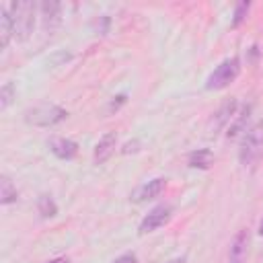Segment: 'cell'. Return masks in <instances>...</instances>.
Returning <instances> with one entry per match:
<instances>
[{
    "label": "cell",
    "mask_w": 263,
    "mask_h": 263,
    "mask_svg": "<svg viewBox=\"0 0 263 263\" xmlns=\"http://www.w3.org/2000/svg\"><path fill=\"white\" fill-rule=\"evenodd\" d=\"M238 74H240V60H238L236 55L226 58V60L220 62V64L214 68V72L208 76L205 88H208V90H222V88L230 86V84L238 78Z\"/></svg>",
    "instance_id": "cell-1"
},
{
    "label": "cell",
    "mask_w": 263,
    "mask_h": 263,
    "mask_svg": "<svg viewBox=\"0 0 263 263\" xmlns=\"http://www.w3.org/2000/svg\"><path fill=\"white\" fill-rule=\"evenodd\" d=\"M12 25H14V37L18 41H25L33 33L35 25V4L33 2H12L8 6Z\"/></svg>",
    "instance_id": "cell-2"
},
{
    "label": "cell",
    "mask_w": 263,
    "mask_h": 263,
    "mask_svg": "<svg viewBox=\"0 0 263 263\" xmlns=\"http://www.w3.org/2000/svg\"><path fill=\"white\" fill-rule=\"evenodd\" d=\"M261 152H263V121H257L245 132L238 158L245 166H249L261 156Z\"/></svg>",
    "instance_id": "cell-3"
},
{
    "label": "cell",
    "mask_w": 263,
    "mask_h": 263,
    "mask_svg": "<svg viewBox=\"0 0 263 263\" xmlns=\"http://www.w3.org/2000/svg\"><path fill=\"white\" fill-rule=\"evenodd\" d=\"M66 117H68L66 109H62L60 105H47V103L25 111V121L35 127H51V125H58L60 121H64Z\"/></svg>",
    "instance_id": "cell-4"
},
{
    "label": "cell",
    "mask_w": 263,
    "mask_h": 263,
    "mask_svg": "<svg viewBox=\"0 0 263 263\" xmlns=\"http://www.w3.org/2000/svg\"><path fill=\"white\" fill-rule=\"evenodd\" d=\"M171 216H173V208H171L168 203H160V205L152 208V210L144 216V220L140 222L138 232H140V234H150V232L158 230L160 226H164V224L171 220Z\"/></svg>",
    "instance_id": "cell-5"
},
{
    "label": "cell",
    "mask_w": 263,
    "mask_h": 263,
    "mask_svg": "<svg viewBox=\"0 0 263 263\" xmlns=\"http://www.w3.org/2000/svg\"><path fill=\"white\" fill-rule=\"evenodd\" d=\"M39 12H41L43 31L47 35H51L62 23V4L55 2V0H45V2L39 4Z\"/></svg>",
    "instance_id": "cell-6"
},
{
    "label": "cell",
    "mask_w": 263,
    "mask_h": 263,
    "mask_svg": "<svg viewBox=\"0 0 263 263\" xmlns=\"http://www.w3.org/2000/svg\"><path fill=\"white\" fill-rule=\"evenodd\" d=\"M234 111H236V99H228L226 103L220 105V109L214 113V117L210 119V125H208V132L210 134H218L220 129H224L226 125H230L232 117H234Z\"/></svg>",
    "instance_id": "cell-7"
},
{
    "label": "cell",
    "mask_w": 263,
    "mask_h": 263,
    "mask_svg": "<svg viewBox=\"0 0 263 263\" xmlns=\"http://www.w3.org/2000/svg\"><path fill=\"white\" fill-rule=\"evenodd\" d=\"M164 187H166V179L156 177V179H152V181H148V183L140 185V187L129 195V199H132V201H136V203H142V201L154 199V197H158V195L162 193V189H164Z\"/></svg>",
    "instance_id": "cell-8"
},
{
    "label": "cell",
    "mask_w": 263,
    "mask_h": 263,
    "mask_svg": "<svg viewBox=\"0 0 263 263\" xmlns=\"http://www.w3.org/2000/svg\"><path fill=\"white\" fill-rule=\"evenodd\" d=\"M247 255H249V232L242 228L234 234L230 242L228 263H247Z\"/></svg>",
    "instance_id": "cell-9"
},
{
    "label": "cell",
    "mask_w": 263,
    "mask_h": 263,
    "mask_svg": "<svg viewBox=\"0 0 263 263\" xmlns=\"http://www.w3.org/2000/svg\"><path fill=\"white\" fill-rule=\"evenodd\" d=\"M115 146H117V134L115 132H107L101 136V140L97 142L95 146V152H92V160L95 164H103L111 158V154L115 152Z\"/></svg>",
    "instance_id": "cell-10"
},
{
    "label": "cell",
    "mask_w": 263,
    "mask_h": 263,
    "mask_svg": "<svg viewBox=\"0 0 263 263\" xmlns=\"http://www.w3.org/2000/svg\"><path fill=\"white\" fill-rule=\"evenodd\" d=\"M47 146H49L51 154L58 156L60 160H72V158L78 154V144H76L74 140H70V138H60V136H55V138H51V140L47 142Z\"/></svg>",
    "instance_id": "cell-11"
},
{
    "label": "cell",
    "mask_w": 263,
    "mask_h": 263,
    "mask_svg": "<svg viewBox=\"0 0 263 263\" xmlns=\"http://www.w3.org/2000/svg\"><path fill=\"white\" fill-rule=\"evenodd\" d=\"M14 35V25H12V16L8 6H0V47L4 49L10 41V37Z\"/></svg>",
    "instance_id": "cell-12"
},
{
    "label": "cell",
    "mask_w": 263,
    "mask_h": 263,
    "mask_svg": "<svg viewBox=\"0 0 263 263\" xmlns=\"http://www.w3.org/2000/svg\"><path fill=\"white\" fill-rule=\"evenodd\" d=\"M212 162H214V154H212L210 148H197V150H193L189 154V160H187V164L191 168H201V171L210 168Z\"/></svg>",
    "instance_id": "cell-13"
},
{
    "label": "cell",
    "mask_w": 263,
    "mask_h": 263,
    "mask_svg": "<svg viewBox=\"0 0 263 263\" xmlns=\"http://www.w3.org/2000/svg\"><path fill=\"white\" fill-rule=\"evenodd\" d=\"M16 197H18L16 187L12 185V181H10L6 175H2V177H0V203H2V205L14 203Z\"/></svg>",
    "instance_id": "cell-14"
},
{
    "label": "cell",
    "mask_w": 263,
    "mask_h": 263,
    "mask_svg": "<svg viewBox=\"0 0 263 263\" xmlns=\"http://www.w3.org/2000/svg\"><path fill=\"white\" fill-rule=\"evenodd\" d=\"M249 113H251V107L247 105V107L236 115V119H234V121H230V125H228V140H234L240 132H247V129H245V125H247Z\"/></svg>",
    "instance_id": "cell-15"
},
{
    "label": "cell",
    "mask_w": 263,
    "mask_h": 263,
    "mask_svg": "<svg viewBox=\"0 0 263 263\" xmlns=\"http://www.w3.org/2000/svg\"><path fill=\"white\" fill-rule=\"evenodd\" d=\"M37 210L41 214V218H53L58 214V205L53 201L51 195H39L37 199Z\"/></svg>",
    "instance_id": "cell-16"
},
{
    "label": "cell",
    "mask_w": 263,
    "mask_h": 263,
    "mask_svg": "<svg viewBox=\"0 0 263 263\" xmlns=\"http://www.w3.org/2000/svg\"><path fill=\"white\" fill-rule=\"evenodd\" d=\"M12 97H14V84L12 82H4L2 88H0V109L2 111L12 103Z\"/></svg>",
    "instance_id": "cell-17"
},
{
    "label": "cell",
    "mask_w": 263,
    "mask_h": 263,
    "mask_svg": "<svg viewBox=\"0 0 263 263\" xmlns=\"http://www.w3.org/2000/svg\"><path fill=\"white\" fill-rule=\"evenodd\" d=\"M251 8V2H238L236 8H234V14H232V27H238L245 18H247V12Z\"/></svg>",
    "instance_id": "cell-18"
},
{
    "label": "cell",
    "mask_w": 263,
    "mask_h": 263,
    "mask_svg": "<svg viewBox=\"0 0 263 263\" xmlns=\"http://www.w3.org/2000/svg\"><path fill=\"white\" fill-rule=\"evenodd\" d=\"M113 263H138V257L134 253H125V255H119Z\"/></svg>",
    "instance_id": "cell-19"
},
{
    "label": "cell",
    "mask_w": 263,
    "mask_h": 263,
    "mask_svg": "<svg viewBox=\"0 0 263 263\" xmlns=\"http://www.w3.org/2000/svg\"><path fill=\"white\" fill-rule=\"evenodd\" d=\"M138 146H140V142H138V140H134V142H127V144L121 148V152H123V154H129V152H138V150H140Z\"/></svg>",
    "instance_id": "cell-20"
},
{
    "label": "cell",
    "mask_w": 263,
    "mask_h": 263,
    "mask_svg": "<svg viewBox=\"0 0 263 263\" xmlns=\"http://www.w3.org/2000/svg\"><path fill=\"white\" fill-rule=\"evenodd\" d=\"M47 263H70L66 257H60V259H53V261H47Z\"/></svg>",
    "instance_id": "cell-21"
},
{
    "label": "cell",
    "mask_w": 263,
    "mask_h": 263,
    "mask_svg": "<svg viewBox=\"0 0 263 263\" xmlns=\"http://www.w3.org/2000/svg\"><path fill=\"white\" fill-rule=\"evenodd\" d=\"M168 263H185V259L183 257H177V259H171Z\"/></svg>",
    "instance_id": "cell-22"
},
{
    "label": "cell",
    "mask_w": 263,
    "mask_h": 263,
    "mask_svg": "<svg viewBox=\"0 0 263 263\" xmlns=\"http://www.w3.org/2000/svg\"><path fill=\"white\" fill-rule=\"evenodd\" d=\"M257 232H259V236H263V220H261V224H259V230H257Z\"/></svg>",
    "instance_id": "cell-23"
}]
</instances>
